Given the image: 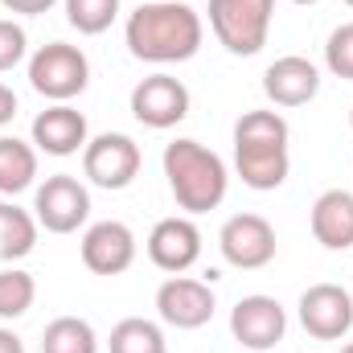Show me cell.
<instances>
[{"label":"cell","mask_w":353,"mask_h":353,"mask_svg":"<svg viewBox=\"0 0 353 353\" xmlns=\"http://www.w3.org/2000/svg\"><path fill=\"white\" fill-rule=\"evenodd\" d=\"M37 300V283L29 271H17V267H4L0 271V316L4 321H17L33 308Z\"/></svg>","instance_id":"22"},{"label":"cell","mask_w":353,"mask_h":353,"mask_svg":"<svg viewBox=\"0 0 353 353\" xmlns=\"http://www.w3.org/2000/svg\"><path fill=\"white\" fill-rule=\"evenodd\" d=\"M345 4H350V8H353V0H345Z\"/></svg>","instance_id":"32"},{"label":"cell","mask_w":353,"mask_h":353,"mask_svg":"<svg viewBox=\"0 0 353 353\" xmlns=\"http://www.w3.org/2000/svg\"><path fill=\"white\" fill-rule=\"evenodd\" d=\"M271 8L275 0H210V29L230 54L251 58L267 46Z\"/></svg>","instance_id":"4"},{"label":"cell","mask_w":353,"mask_h":353,"mask_svg":"<svg viewBox=\"0 0 353 353\" xmlns=\"http://www.w3.org/2000/svg\"><path fill=\"white\" fill-rule=\"evenodd\" d=\"M325 66L337 74V79H353V21L350 25H337L325 41Z\"/></svg>","instance_id":"24"},{"label":"cell","mask_w":353,"mask_h":353,"mask_svg":"<svg viewBox=\"0 0 353 353\" xmlns=\"http://www.w3.org/2000/svg\"><path fill=\"white\" fill-rule=\"evenodd\" d=\"M41 353H99V337L83 316H58L46 325Z\"/></svg>","instance_id":"20"},{"label":"cell","mask_w":353,"mask_h":353,"mask_svg":"<svg viewBox=\"0 0 353 353\" xmlns=\"http://www.w3.org/2000/svg\"><path fill=\"white\" fill-rule=\"evenodd\" d=\"M312 239L325 251H350L353 247V193L325 189L312 201Z\"/></svg>","instance_id":"17"},{"label":"cell","mask_w":353,"mask_h":353,"mask_svg":"<svg viewBox=\"0 0 353 353\" xmlns=\"http://www.w3.org/2000/svg\"><path fill=\"white\" fill-rule=\"evenodd\" d=\"M300 325L316 341H337L353 329V296L341 283H312L300 296Z\"/></svg>","instance_id":"12"},{"label":"cell","mask_w":353,"mask_h":353,"mask_svg":"<svg viewBox=\"0 0 353 353\" xmlns=\"http://www.w3.org/2000/svg\"><path fill=\"white\" fill-rule=\"evenodd\" d=\"M115 17H119V0H66V21L87 37L107 33Z\"/></svg>","instance_id":"23"},{"label":"cell","mask_w":353,"mask_h":353,"mask_svg":"<svg viewBox=\"0 0 353 353\" xmlns=\"http://www.w3.org/2000/svg\"><path fill=\"white\" fill-rule=\"evenodd\" d=\"M263 90L275 107H304L321 90V70L308 58H300V54L275 58L263 74Z\"/></svg>","instance_id":"15"},{"label":"cell","mask_w":353,"mask_h":353,"mask_svg":"<svg viewBox=\"0 0 353 353\" xmlns=\"http://www.w3.org/2000/svg\"><path fill=\"white\" fill-rule=\"evenodd\" d=\"M12 115H17V94H12V87L0 83V128L12 123Z\"/></svg>","instance_id":"27"},{"label":"cell","mask_w":353,"mask_h":353,"mask_svg":"<svg viewBox=\"0 0 353 353\" xmlns=\"http://www.w3.org/2000/svg\"><path fill=\"white\" fill-rule=\"evenodd\" d=\"M132 115L144 128H157V132L176 128L189 115V87L173 74H148L132 90Z\"/></svg>","instance_id":"10"},{"label":"cell","mask_w":353,"mask_h":353,"mask_svg":"<svg viewBox=\"0 0 353 353\" xmlns=\"http://www.w3.org/2000/svg\"><path fill=\"white\" fill-rule=\"evenodd\" d=\"M33 144L50 157H74L87 148V115L70 103H54L33 119Z\"/></svg>","instance_id":"16"},{"label":"cell","mask_w":353,"mask_h":353,"mask_svg":"<svg viewBox=\"0 0 353 353\" xmlns=\"http://www.w3.org/2000/svg\"><path fill=\"white\" fill-rule=\"evenodd\" d=\"M8 12H25V17H41V12H50L58 0H0Z\"/></svg>","instance_id":"26"},{"label":"cell","mask_w":353,"mask_h":353,"mask_svg":"<svg viewBox=\"0 0 353 353\" xmlns=\"http://www.w3.org/2000/svg\"><path fill=\"white\" fill-rule=\"evenodd\" d=\"M123 37H128L132 58L152 62V66H173V62H189L201 50L205 29H201V17L185 0H152L128 17Z\"/></svg>","instance_id":"1"},{"label":"cell","mask_w":353,"mask_h":353,"mask_svg":"<svg viewBox=\"0 0 353 353\" xmlns=\"http://www.w3.org/2000/svg\"><path fill=\"white\" fill-rule=\"evenodd\" d=\"M218 247H222V259L230 267L259 271L275 259L279 243H275V226L263 214H234V218H226V226L218 234Z\"/></svg>","instance_id":"8"},{"label":"cell","mask_w":353,"mask_h":353,"mask_svg":"<svg viewBox=\"0 0 353 353\" xmlns=\"http://www.w3.org/2000/svg\"><path fill=\"white\" fill-rule=\"evenodd\" d=\"M157 312L173 329H201L214 321V288L205 279L173 275L157 288Z\"/></svg>","instance_id":"11"},{"label":"cell","mask_w":353,"mask_h":353,"mask_svg":"<svg viewBox=\"0 0 353 353\" xmlns=\"http://www.w3.org/2000/svg\"><path fill=\"white\" fill-rule=\"evenodd\" d=\"M288 119L279 111H247L234 123V169L251 189H279L288 181Z\"/></svg>","instance_id":"2"},{"label":"cell","mask_w":353,"mask_h":353,"mask_svg":"<svg viewBox=\"0 0 353 353\" xmlns=\"http://www.w3.org/2000/svg\"><path fill=\"white\" fill-rule=\"evenodd\" d=\"M350 128H353V111H350Z\"/></svg>","instance_id":"31"},{"label":"cell","mask_w":353,"mask_h":353,"mask_svg":"<svg viewBox=\"0 0 353 353\" xmlns=\"http://www.w3.org/2000/svg\"><path fill=\"white\" fill-rule=\"evenodd\" d=\"M230 333L239 345L255 353L275 350L288 333V312L275 296H243L234 308H230Z\"/></svg>","instance_id":"9"},{"label":"cell","mask_w":353,"mask_h":353,"mask_svg":"<svg viewBox=\"0 0 353 353\" xmlns=\"http://www.w3.org/2000/svg\"><path fill=\"white\" fill-rule=\"evenodd\" d=\"M140 165H144L140 144L123 132H103V136L87 140V148H83V173L99 189H128L140 173Z\"/></svg>","instance_id":"6"},{"label":"cell","mask_w":353,"mask_h":353,"mask_svg":"<svg viewBox=\"0 0 353 353\" xmlns=\"http://www.w3.org/2000/svg\"><path fill=\"white\" fill-rule=\"evenodd\" d=\"M83 263L94 275H123L136 263V234L123 222H94L83 234Z\"/></svg>","instance_id":"13"},{"label":"cell","mask_w":353,"mask_h":353,"mask_svg":"<svg viewBox=\"0 0 353 353\" xmlns=\"http://www.w3.org/2000/svg\"><path fill=\"white\" fill-rule=\"evenodd\" d=\"M111 353H169L165 345V333L157 321H144V316H123L115 329H111Z\"/></svg>","instance_id":"21"},{"label":"cell","mask_w":353,"mask_h":353,"mask_svg":"<svg viewBox=\"0 0 353 353\" xmlns=\"http://www.w3.org/2000/svg\"><path fill=\"white\" fill-rule=\"evenodd\" d=\"M37 176V152L33 144L17 136H0V193H21Z\"/></svg>","instance_id":"19"},{"label":"cell","mask_w":353,"mask_h":353,"mask_svg":"<svg viewBox=\"0 0 353 353\" xmlns=\"http://www.w3.org/2000/svg\"><path fill=\"white\" fill-rule=\"evenodd\" d=\"M148 259L169 271V275H181L201 259V230L189 222V218H165L152 226L148 234Z\"/></svg>","instance_id":"14"},{"label":"cell","mask_w":353,"mask_h":353,"mask_svg":"<svg viewBox=\"0 0 353 353\" xmlns=\"http://www.w3.org/2000/svg\"><path fill=\"white\" fill-rule=\"evenodd\" d=\"M0 353H25L21 337H17L12 329H0Z\"/></svg>","instance_id":"28"},{"label":"cell","mask_w":353,"mask_h":353,"mask_svg":"<svg viewBox=\"0 0 353 353\" xmlns=\"http://www.w3.org/2000/svg\"><path fill=\"white\" fill-rule=\"evenodd\" d=\"M37 247V218L12 201H0V259H25Z\"/></svg>","instance_id":"18"},{"label":"cell","mask_w":353,"mask_h":353,"mask_svg":"<svg viewBox=\"0 0 353 353\" xmlns=\"http://www.w3.org/2000/svg\"><path fill=\"white\" fill-rule=\"evenodd\" d=\"M29 83L37 94L54 99V103H70L74 94H83L90 83V62L79 46L66 41H50L29 58Z\"/></svg>","instance_id":"5"},{"label":"cell","mask_w":353,"mask_h":353,"mask_svg":"<svg viewBox=\"0 0 353 353\" xmlns=\"http://www.w3.org/2000/svg\"><path fill=\"white\" fill-rule=\"evenodd\" d=\"M25 50H29L25 29H21L17 21H0V74H4V70H12V66L25 58Z\"/></svg>","instance_id":"25"},{"label":"cell","mask_w":353,"mask_h":353,"mask_svg":"<svg viewBox=\"0 0 353 353\" xmlns=\"http://www.w3.org/2000/svg\"><path fill=\"white\" fill-rule=\"evenodd\" d=\"M33 218L37 226H46L50 234H74L90 218V193L79 176L54 173L46 176V185L33 197Z\"/></svg>","instance_id":"7"},{"label":"cell","mask_w":353,"mask_h":353,"mask_svg":"<svg viewBox=\"0 0 353 353\" xmlns=\"http://www.w3.org/2000/svg\"><path fill=\"white\" fill-rule=\"evenodd\" d=\"M165 176H169V189L185 214L218 210L230 189V173H226L222 157L197 140H173L165 148Z\"/></svg>","instance_id":"3"},{"label":"cell","mask_w":353,"mask_h":353,"mask_svg":"<svg viewBox=\"0 0 353 353\" xmlns=\"http://www.w3.org/2000/svg\"><path fill=\"white\" fill-rule=\"evenodd\" d=\"M292 4H316V0H292Z\"/></svg>","instance_id":"29"},{"label":"cell","mask_w":353,"mask_h":353,"mask_svg":"<svg viewBox=\"0 0 353 353\" xmlns=\"http://www.w3.org/2000/svg\"><path fill=\"white\" fill-rule=\"evenodd\" d=\"M341 353H353V345H345V350H341Z\"/></svg>","instance_id":"30"}]
</instances>
